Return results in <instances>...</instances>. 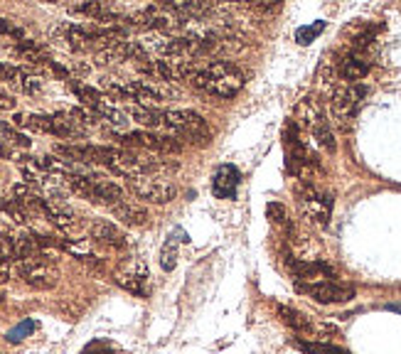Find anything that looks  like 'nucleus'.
I'll use <instances>...</instances> for the list:
<instances>
[{"label": "nucleus", "mask_w": 401, "mask_h": 354, "mask_svg": "<svg viewBox=\"0 0 401 354\" xmlns=\"http://www.w3.org/2000/svg\"><path fill=\"white\" fill-rule=\"evenodd\" d=\"M69 113H72L74 118H77L79 123H82L84 128H94V126H99L101 123V118H99V113L97 111H92V108H87V106H74V108H69Z\"/></svg>", "instance_id": "obj_24"}, {"label": "nucleus", "mask_w": 401, "mask_h": 354, "mask_svg": "<svg viewBox=\"0 0 401 354\" xmlns=\"http://www.w3.org/2000/svg\"><path fill=\"white\" fill-rule=\"evenodd\" d=\"M111 212H113V217L121 219L126 227H145V224L150 222L148 209L140 207V204L128 202V199H126V202H121V204H116Z\"/></svg>", "instance_id": "obj_16"}, {"label": "nucleus", "mask_w": 401, "mask_h": 354, "mask_svg": "<svg viewBox=\"0 0 401 354\" xmlns=\"http://www.w3.org/2000/svg\"><path fill=\"white\" fill-rule=\"evenodd\" d=\"M0 212L8 214L15 224H27L30 219H32L27 212H25V207L18 202V199H3V197H0Z\"/></svg>", "instance_id": "obj_21"}, {"label": "nucleus", "mask_w": 401, "mask_h": 354, "mask_svg": "<svg viewBox=\"0 0 401 354\" xmlns=\"http://www.w3.org/2000/svg\"><path fill=\"white\" fill-rule=\"evenodd\" d=\"M369 89L364 84H338L333 89V96H330V108H333V118L335 126L343 128V131H350L354 116H357L359 106L367 99Z\"/></svg>", "instance_id": "obj_3"}, {"label": "nucleus", "mask_w": 401, "mask_h": 354, "mask_svg": "<svg viewBox=\"0 0 401 354\" xmlns=\"http://www.w3.org/2000/svg\"><path fill=\"white\" fill-rule=\"evenodd\" d=\"M300 352L305 354H350L343 347H335V345H325V342H305V340H295L293 342Z\"/></svg>", "instance_id": "obj_22"}, {"label": "nucleus", "mask_w": 401, "mask_h": 354, "mask_svg": "<svg viewBox=\"0 0 401 354\" xmlns=\"http://www.w3.org/2000/svg\"><path fill=\"white\" fill-rule=\"evenodd\" d=\"M54 121V136L57 138H67V141H79V138H87V128L77 121L69 111H59L52 116Z\"/></svg>", "instance_id": "obj_15"}, {"label": "nucleus", "mask_w": 401, "mask_h": 354, "mask_svg": "<svg viewBox=\"0 0 401 354\" xmlns=\"http://www.w3.org/2000/svg\"><path fill=\"white\" fill-rule=\"evenodd\" d=\"M178 246L180 241L175 236H168V241L163 244V248H160V268L163 271H173L178 266Z\"/></svg>", "instance_id": "obj_20"}, {"label": "nucleus", "mask_w": 401, "mask_h": 354, "mask_svg": "<svg viewBox=\"0 0 401 354\" xmlns=\"http://www.w3.org/2000/svg\"><path fill=\"white\" fill-rule=\"evenodd\" d=\"M35 330H37V322H35V320H23L20 325H15L13 330L5 335V340L15 345V342H20V340H25L27 335H32Z\"/></svg>", "instance_id": "obj_26"}, {"label": "nucleus", "mask_w": 401, "mask_h": 354, "mask_svg": "<svg viewBox=\"0 0 401 354\" xmlns=\"http://www.w3.org/2000/svg\"><path fill=\"white\" fill-rule=\"evenodd\" d=\"M126 187L131 189L138 199L150 204H168L178 197V187L175 182L158 175H138V177H126Z\"/></svg>", "instance_id": "obj_6"}, {"label": "nucleus", "mask_w": 401, "mask_h": 354, "mask_svg": "<svg viewBox=\"0 0 401 354\" xmlns=\"http://www.w3.org/2000/svg\"><path fill=\"white\" fill-rule=\"evenodd\" d=\"M0 136L5 138L8 143H13V146H20V148H27L30 141L23 136V133H18L13 126H8V123H0Z\"/></svg>", "instance_id": "obj_28"}, {"label": "nucleus", "mask_w": 401, "mask_h": 354, "mask_svg": "<svg viewBox=\"0 0 401 354\" xmlns=\"http://www.w3.org/2000/svg\"><path fill=\"white\" fill-rule=\"evenodd\" d=\"M242 182V175L234 165H219L212 177V194L219 199H234L237 197V187Z\"/></svg>", "instance_id": "obj_13"}, {"label": "nucleus", "mask_w": 401, "mask_h": 354, "mask_svg": "<svg viewBox=\"0 0 401 354\" xmlns=\"http://www.w3.org/2000/svg\"><path fill=\"white\" fill-rule=\"evenodd\" d=\"M18 276L27 283L30 288H37V291H49V288L57 286L59 273L52 263L47 261V253L39 258H30V261H18Z\"/></svg>", "instance_id": "obj_7"}, {"label": "nucleus", "mask_w": 401, "mask_h": 354, "mask_svg": "<svg viewBox=\"0 0 401 354\" xmlns=\"http://www.w3.org/2000/svg\"><path fill=\"white\" fill-rule=\"evenodd\" d=\"M128 113L135 118V121L140 123V126L145 128H160L163 126V111H158V108H150V106H140V103H133V106H128Z\"/></svg>", "instance_id": "obj_18"}, {"label": "nucleus", "mask_w": 401, "mask_h": 354, "mask_svg": "<svg viewBox=\"0 0 401 354\" xmlns=\"http://www.w3.org/2000/svg\"><path fill=\"white\" fill-rule=\"evenodd\" d=\"M10 52L15 57H20L27 64H44L47 67L49 62V52L42 42H35V39H23V42H13L10 44Z\"/></svg>", "instance_id": "obj_14"}, {"label": "nucleus", "mask_w": 401, "mask_h": 354, "mask_svg": "<svg viewBox=\"0 0 401 354\" xmlns=\"http://www.w3.org/2000/svg\"><path fill=\"white\" fill-rule=\"evenodd\" d=\"M3 283H8V271L0 266V286H3Z\"/></svg>", "instance_id": "obj_32"}, {"label": "nucleus", "mask_w": 401, "mask_h": 354, "mask_svg": "<svg viewBox=\"0 0 401 354\" xmlns=\"http://www.w3.org/2000/svg\"><path fill=\"white\" fill-rule=\"evenodd\" d=\"M278 315L280 320L285 322L288 327H293L295 332H313V322L308 320V317L303 315V312L293 310V308H285V305H278Z\"/></svg>", "instance_id": "obj_19"}, {"label": "nucleus", "mask_w": 401, "mask_h": 354, "mask_svg": "<svg viewBox=\"0 0 401 354\" xmlns=\"http://www.w3.org/2000/svg\"><path fill=\"white\" fill-rule=\"evenodd\" d=\"M187 84L199 91L217 99H234L247 84V74L242 67H237L229 59H212L207 64L195 62L192 72L187 77Z\"/></svg>", "instance_id": "obj_1"}, {"label": "nucleus", "mask_w": 401, "mask_h": 354, "mask_svg": "<svg viewBox=\"0 0 401 354\" xmlns=\"http://www.w3.org/2000/svg\"><path fill=\"white\" fill-rule=\"evenodd\" d=\"M0 37H5L10 44H13V42H23V39H27V34H25V30L20 27V25L10 23V20H0Z\"/></svg>", "instance_id": "obj_25"}, {"label": "nucleus", "mask_w": 401, "mask_h": 354, "mask_svg": "<svg viewBox=\"0 0 401 354\" xmlns=\"http://www.w3.org/2000/svg\"><path fill=\"white\" fill-rule=\"evenodd\" d=\"M290 273L295 276V283H318V278H335V268L325 261H288Z\"/></svg>", "instance_id": "obj_11"}, {"label": "nucleus", "mask_w": 401, "mask_h": 354, "mask_svg": "<svg viewBox=\"0 0 401 354\" xmlns=\"http://www.w3.org/2000/svg\"><path fill=\"white\" fill-rule=\"evenodd\" d=\"M333 64H335L338 77L343 79L345 84H359L369 74V69H372V57H364V54L352 52V49H345L338 57V62Z\"/></svg>", "instance_id": "obj_9"}, {"label": "nucleus", "mask_w": 401, "mask_h": 354, "mask_svg": "<svg viewBox=\"0 0 401 354\" xmlns=\"http://www.w3.org/2000/svg\"><path fill=\"white\" fill-rule=\"evenodd\" d=\"M384 310H392V312H399L401 315V305H384Z\"/></svg>", "instance_id": "obj_33"}, {"label": "nucleus", "mask_w": 401, "mask_h": 354, "mask_svg": "<svg viewBox=\"0 0 401 354\" xmlns=\"http://www.w3.org/2000/svg\"><path fill=\"white\" fill-rule=\"evenodd\" d=\"M0 303H3V296H0Z\"/></svg>", "instance_id": "obj_34"}, {"label": "nucleus", "mask_w": 401, "mask_h": 354, "mask_svg": "<svg viewBox=\"0 0 401 354\" xmlns=\"http://www.w3.org/2000/svg\"><path fill=\"white\" fill-rule=\"evenodd\" d=\"M295 197H298L300 209L310 222H315L318 227H328L330 217H333V194L323 192L310 182H303L295 189Z\"/></svg>", "instance_id": "obj_5"}, {"label": "nucleus", "mask_w": 401, "mask_h": 354, "mask_svg": "<svg viewBox=\"0 0 401 354\" xmlns=\"http://www.w3.org/2000/svg\"><path fill=\"white\" fill-rule=\"evenodd\" d=\"M13 108H15V99L0 91V111H13Z\"/></svg>", "instance_id": "obj_31"}, {"label": "nucleus", "mask_w": 401, "mask_h": 354, "mask_svg": "<svg viewBox=\"0 0 401 354\" xmlns=\"http://www.w3.org/2000/svg\"><path fill=\"white\" fill-rule=\"evenodd\" d=\"M266 217L276 224V227H285V224H288V212H285V207L280 202L266 204Z\"/></svg>", "instance_id": "obj_27"}, {"label": "nucleus", "mask_w": 401, "mask_h": 354, "mask_svg": "<svg viewBox=\"0 0 401 354\" xmlns=\"http://www.w3.org/2000/svg\"><path fill=\"white\" fill-rule=\"evenodd\" d=\"M67 89H69V91L77 94L79 101H82L87 108H92V111H97L99 106H104V103L109 101V96H104V94L99 91V89L89 87V84H84V82H77V79H69V82H67Z\"/></svg>", "instance_id": "obj_17"}, {"label": "nucleus", "mask_w": 401, "mask_h": 354, "mask_svg": "<svg viewBox=\"0 0 401 354\" xmlns=\"http://www.w3.org/2000/svg\"><path fill=\"white\" fill-rule=\"evenodd\" d=\"M325 30V20H315L313 25H303V27L295 30V42L298 44H310L320 32Z\"/></svg>", "instance_id": "obj_23"}, {"label": "nucleus", "mask_w": 401, "mask_h": 354, "mask_svg": "<svg viewBox=\"0 0 401 354\" xmlns=\"http://www.w3.org/2000/svg\"><path fill=\"white\" fill-rule=\"evenodd\" d=\"M82 354H116V352H113V347L109 345L106 340H94V342H89V345L84 347Z\"/></svg>", "instance_id": "obj_29"}, {"label": "nucleus", "mask_w": 401, "mask_h": 354, "mask_svg": "<svg viewBox=\"0 0 401 354\" xmlns=\"http://www.w3.org/2000/svg\"><path fill=\"white\" fill-rule=\"evenodd\" d=\"M18 72H20L18 64H5V62H0V82L13 84L15 77H18Z\"/></svg>", "instance_id": "obj_30"}, {"label": "nucleus", "mask_w": 401, "mask_h": 354, "mask_svg": "<svg viewBox=\"0 0 401 354\" xmlns=\"http://www.w3.org/2000/svg\"><path fill=\"white\" fill-rule=\"evenodd\" d=\"M113 281L121 288H126L128 293H133V296L148 298V286H145V281H148V268H145L143 263L131 261L128 266H123L121 271H116Z\"/></svg>", "instance_id": "obj_10"}, {"label": "nucleus", "mask_w": 401, "mask_h": 354, "mask_svg": "<svg viewBox=\"0 0 401 354\" xmlns=\"http://www.w3.org/2000/svg\"><path fill=\"white\" fill-rule=\"evenodd\" d=\"M109 136L118 143V148H126V151H135V148H143V151H155V153H180L183 151V143L173 136H160L153 131H126V133H116L109 131Z\"/></svg>", "instance_id": "obj_4"}, {"label": "nucleus", "mask_w": 401, "mask_h": 354, "mask_svg": "<svg viewBox=\"0 0 401 354\" xmlns=\"http://www.w3.org/2000/svg\"><path fill=\"white\" fill-rule=\"evenodd\" d=\"M300 293L310 296L315 303H323V305H333V303H350L354 298V288L347 283H338V281H318V283H295Z\"/></svg>", "instance_id": "obj_8"}, {"label": "nucleus", "mask_w": 401, "mask_h": 354, "mask_svg": "<svg viewBox=\"0 0 401 354\" xmlns=\"http://www.w3.org/2000/svg\"><path fill=\"white\" fill-rule=\"evenodd\" d=\"M89 236H92V241L104 244V246H111V248L126 246V234H123L116 224L106 222V219H94V222L89 224Z\"/></svg>", "instance_id": "obj_12"}, {"label": "nucleus", "mask_w": 401, "mask_h": 354, "mask_svg": "<svg viewBox=\"0 0 401 354\" xmlns=\"http://www.w3.org/2000/svg\"><path fill=\"white\" fill-rule=\"evenodd\" d=\"M163 126L178 133L183 141L192 143V146H207L212 141V128L199 113L187 111V108H168L163 111Z\"/></svg>", "instance_id": "obj_2"}]
</instances>
